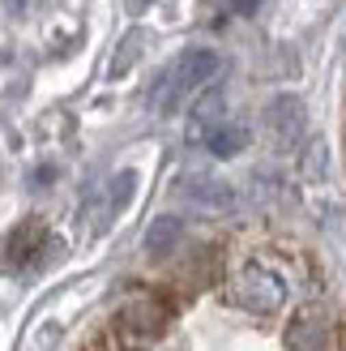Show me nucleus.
Segmentation results:
<instances>
[{
	"instance_id": "1",
	"label": "nucleus",
	"mask_w": 346,
	"mask_h": 351,
	"mask_svg": "<svg viewBox=\"0 0 346 351\" xmlns=\"http://www.w3.org/2000/svg\"><path fill=\"white\" fill-rule=\"evenodd\" d=\"M77 351H346V304L300 261L210 249L120 295Z\"/></svg>"
}]
</instances>
